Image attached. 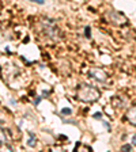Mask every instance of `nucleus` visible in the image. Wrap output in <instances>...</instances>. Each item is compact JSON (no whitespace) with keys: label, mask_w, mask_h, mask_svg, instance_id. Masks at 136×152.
<instances>
[{"label":"nucleus","mask_w":136,"mask_h":152,"mask_svg":"<svg viewBox=\"0 0 136 152\" xmlns=\"http://www.w3.org/2000/svg\"><path fill=\"white\" fill-rule=\"evenodd\" d=\"M78 96L83 102H94L99 98V91L91 86H82L78 90Z\"/></svg>","instance_id":"obj_1"},{"label":"nucleus","mask_w":136,"mask_h":152,"mask_svg":"<svg viewBox=\"0 0 136 152\" xmlns=\"http://www.w3.org/2000/svg\"><path fill=\"white\" fill-rule=\"evenodd\" d=\"M135 139H136V137H135V136H132V145H133V147H135V144H136Z\"/></svg>","instance_id":"obj_11"},{"label":"nucleus","mask_w":136,"mask_h":152,"mask_svg":"<svg viewBox=\"0 0 136 152\" xmlns=\"http://www.w3.org/2000/svg\"><path fill=\"white\" fill-rule=\"evenodd\" d=\"M89 75L91 76V77H95V79L99 80V82H105V80H106V75H105L101 69H93L89 72Z\"/></svg>","instance_id":"obj_2"},{"label":"nucleus","mask_w":136,"mask_h":152,"mask_svg":"<svg viewBox=\"0 0 136 152\" xmlns=\"http://www.w3.org/2000/svg\"><path fill=\"white\" fill-rule=\"evenodd\" d=\"M7 133H8V130H3L1 128H0V147L4 145V142L8 141V136H7Z\"/></svg>","instance_id":"obj_3"},{"label":"nucleus","mask_w":136,"mask_h":152,"mask_svg":"<svg viewBox=\"0 0 136 152\" xmlns=\"http://www.w3.org/2000/svg\"><path fill=\"white\" fill-rule=\"evenodd\" d=\"M41 99H42V96H38V98L35 99V101H34V104H35V106H37V104L40 103V101H41Z\"/></svg>","instance_id":"obj_10"},{"label":"nucleus","mask_w":136,"mask_h":152,"mask_svg":"<svg viewBox=\"0 0 136 152\" xmlns=\"http://www.w3.org/2000/svg\"><path fill=\"white\" fill-rule=\"evenodd\" d=\"M61 114H67V115H70V114H72V110H71V109H63V110H61Z\"/></svg>","instance_id":"obj_7"},{"label":"nucleus","mask_w":136,"mask_h":152,"mask_svg":"<svg viewBox=\"0 0 136 152\" xmlns=\"http://www.w3.org/2000/svg\"><path fill=\"white\" fill-rule=\"evenodd\" d=\"M129 149H132V147H131V144H125V145L121 147V151H129Z\"/></svg>","instance_id":"obj_6"},{"label":"nucleus","mask_w":136,"mask_h":152,"mask_svg":"<svg viewBox=\"0 0 136 152\" xmlns=\"http://www.w3.org/2000/svg\"><path fill=\"white\" fill-rule=\"evenodd\" d=\"M30 1H34V3H37V4H44L45 3V0H30Z\"/></svg>","instance_id":"obj_9"},{"label":"nucleus","mask_w":136,"mask_h":152,"mask_svg":"<svg viewBox=\"0 0 136 152\" xmlns=\"http://www.w3.org/2000/svg\"><path fill=\"white\" fill-rule=\"evenodd\" d=\"M85 35H86L87 38L91 37V28H90L89 26H87V27H85Z\"/></svg>","instance_id":"obj_5"},{"label":"nucleus","mask_w":136,"mask_h":152,"mask_svg":"<svg viewBox=\"0 0 136 152\" xmlns=\"http://www.w3.org/2000/svg\"><path fill=\"white\" fill-rule=\"evenodd\" d=\"M94 118H95V120H101V118H102V113H95L94 114Z\"/></svg>","instance_id":"obj_8"},{"label":"nucleus","mask_w":136,"mask_h":152,"mask_svg":"<svg viewBox=\"0 0 136 152\" xmlns=\"http://www.w3.org/2000/svg\"><path fill=\"white\" fill-rule=\"evenodd\" d=\"M29 136H30V139H29V141H27V145L35 147V144H37V137H35V134L33 132H29Z\"/></svg>","instance_id":"obj_4"}]
</instances>
